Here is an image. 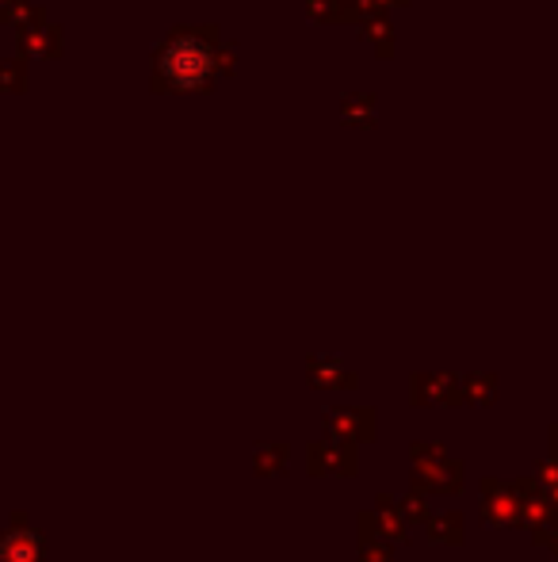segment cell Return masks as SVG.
Returning <instances> with one entry per match:
<instances>
[{
  "label": "cell",
  "mask_w": 558,
  "mask_h": 562,
  "mask_svg": "<svg viewBox=\"0 0 558 562\" xmlns=\"http://www.w3.org/2000/svg\"><path fill=\"white\" fill-rule=\"evenodd\" d=\"M39 559H43V547H39L35 532L16 528V532H4L0 536V562H39Z\"/></svg>",
  "instance_id": "cell-1"
},
{
  "label": "cell",
  "mask_w": 558,
  "mask_h": 562,
  "mask_svg": "<svg viewBox=\"0 0 558 562\" xmlns=\"http://www.w3.org/2000/svg\"><path fill=\"white\" fill-rule=\"evenodd\" d=\"M192 54V43H184V46H176L172 50V58H169V73L180 81V85H199L203 77H207V65H211V58L207 54H199V58H188Z\"/></svg>",
  "instance_id": "cell-2"
}]
</instances>
